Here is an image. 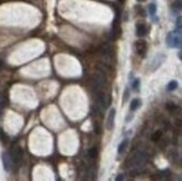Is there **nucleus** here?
<instances>
[{
	"mask_svg": "<svg viewBox=\"0 0 182 181\" xmlns=\"http://www.w3.org/2000/svg\"><path fill=\"white\" fill-rule=\"evenodd\" d=\"M167 45L171 48H182V34L171 31L167 36Z\"/></svg>",
	"mask_w": 182,
	"mask_h": 181,
	"instance_id": "1",
	"label": "nucleus"
},
{
	"mask_svg": "<svg viewBox=\"0 0 182 181\" xmlns=\"http://www.w3.org/2000/svg\"><path fill=\"white\" fill-rule=\"evenodd\" d=\"M105 85V78H104V75L101 74V73H96L93 76V80H92V86L93 88L96 90L97 93H100L102 90V88Z\"/></svg>",
	"mask_w": 182,
	"mask_h": 181,
	"instance_id": "2",
	"label": "nucleus"
},
{
	"mask_svg": "<svg viewBox=\"0 0 182 181\" xmlns=\"http://www.w3.org/2000/svg\"><path fill=\"white\" fill-rule=\"evenodd\" d=\"M11 156V159L14 161V164H19L22 160V156H24V152H22V149L20 146H14L11 149V152L9 153Z\"/></svg>",
	"mask_w": 182,
	"mask_h": 181,
	"instance_id": "3",
	"label": "nucleus"
},
{
	"mask_svg": "<svg viewBox=\"0 0 182 181\" xmlns=\"http://www.w3.org/2000/svg\"><path fill=\"white\" fill-rule=\"evenodd\" d=\"M1 160H2V166H4V169H5L7 172L11 171L12 167H14V161L11 159L10 154L8 152H4L2 156H1Z\"/></svg>",
	"mask_w": 182,
	"mask_h": 181,
	"instance_id": "4",
	"label": "nucleus"
},
{
	"mask_svg": "<svg viewBox=\"0 0 182 181\" xmlns=\"http://www.w3.org/2000/svg\"><path fill=\"white\" fill-rule=\"evenodd\" d=\"M145 161H147V156L143 152H137L131 159V164L135 167H140L143 166L145 163Z\"/></svg>",
	"mask_w": 182,
	"mask_h": 181,
	"instance_id": "5",
	"label": "nucleus"
},
{
	"mask_svg": "<svg viewBox=\"0 0 182 181\" xmlns=\"http://www.w3.org/2000/svg\"><path fill=\"white\" fill-rule=\"evenodd\" d=\"M135 49L136 53L141 57H145L147 55V44L145 40H139L135 43Z\"/></svg>",
	"mask_w": 182,
	"mask_h": 181,
	"instance_id": "6",
	"label": "nucleus"
},
{
	"mask_svg": "<svg viewBox=\"0 0 182 181\" xmlns=\"http://www.w3.org/2000/svg\"><path fill=\"white\" fill-rule=\"evenodd\" d=\"M115 114H116L115 109H111L110 113H108V116H107V121H106L107 130H113V127H114V120H115Z\"/></svg>",
	"mask_w": 182,
	"mask_h": 181,
	"instance_id": "7",
	"label": "nucleus"
},
{
	"mask_svg": "<svg viewBox=\"0 0 182 181\" xmlns=\"http://www.w3.org/2000/svg\"><path fill=\"white\" fill-rule=\"evenodd\" d=\"M164 58H165V56L162 55V54H159V55L155 56V58L153 59V62H152V65H151L152 70H155L157 67H160V65H161L162 63L164 62Z\"/></svg>",
	"mask_w": 182,
	"mask_h": 181,
	"instance_id": "8",
	"label": "nucleus"
},
{
	"mask_svg": "<svg viewBox=\"0 0 182 181\" xmlns=\"http://www.w3.org/2000/svg\"><path fill=\"white\" fill-rule=\"evenodd\" d=\"M147 26L144 24V22H139L136 25V35L139 37H144V36L147 34Z\"/></svg>",
	"mask_w": 182,
	"mask_h": 181,
	"instance_id": "9",
	"label": "nucleus"
},
{
	"mask_svg": "<svg viewBox=\"0 0 182 181\" xmlns=\"http://www.w3.org/2000/svg\"><path fill=\"white\" fill-rule=\"evenodd\" d=\"M140 106H141V101L139 100V98H134V100H132V102H131L130 110H131L132 112H134V111H136Z\"/></svg>",
	"mask_w": 182,
	"mask_h": 181,
	"instance_id": "10",
	"label": "nucleus"
},
{
	"mask_svg": "<svg viewBox=\"0 0 182 181\" xmlns=\"http://www.w3.org/2000/svg\"><path fill=\"white\" fill-rule=\"evenodd\" d=\"M127 144H129V140H123L120 143V146H118V148H117V152H118V154H122L124 151H125V149H126Z\"/></svg>",
	"mask_w": 182,
	"mask_h": 181,
	"instance_id": "11",
	"label": "nucleus"
},
{
	"mask_svg": "<svg viewBox=\"0 0 182 181\" xmlns=\"http://www.w3.org/2000/svg\"><path fill=\"white\" fill-rule=\"evenodd\" d=\"M172 9L174 10L176 12H179L182 10V0H176L172 4Z\"/></svg>",
	"mask_w": 182,
	"mask_h": 181,
	"instance_id": "12",
	"label": "nucleus"
},
{
	"mask_svg": "<svg viewBox=\"0 0 182 181\" xmlns=\"http://www.w3.org/2000/svg\"><path fill=\"white\" fill-rule=\"evenodd\" d=\"M161 138H162V131L157 130L151 135V140L153 141V142H157L159 140H161Z\"/></svg>",
	"mask_w": 182,
	"mask_h": 181,
	"instance_id": "13",
	"label": "nucleus"
},
{
	"mask_svg": "<svg viewBox=\"0 0 182 181\" xmlns=\"http://www.w3.org/2000/svg\"><path fill=\"white\" fill-rule=\"evenodd\" d=\"M179 34H182V17H179L176 21V30Z\"/></svg>",
	"mask_w": 182,
	"mask_h": 181,
	"instance_id": "14",
	"label": "nucleus"
},
{
	"mask_svg": "<svg viewBox=\"0 0 182 181\" xmlns=\"http://www.w3.org/2000/svg\"><path fill=\"white\" fill-rule=\"evenodd\" d=\"M177 88H178L177 80H171V82L167 85V90H169V92H172V90H177Z\"/></svg>",
	"mask_w": 182,
	"mask_h": 181,
	"instance_id": "15",
	"label": "nucleus"
},
{
	"mask_svg": "<svg viewBox=\"0 0 182 181\" xmlns=\"http://www.w3.org/2000/svg\"><path fill=\"white\" fill-rule=\"evenodd\" d=\"M0 142L2 143H7L8 142V135L5 133V131L0 127Z\"/></svg>",
	"mask_w": 182,
	"mask_h": 181,
	"instance_id": "16",
	"label": "nucleus"
},
{
	"mask_svg": "<svg viewBox=\"0 0 182 181\" xmlns=\"http://www.w3.org/2000/svg\"><path fill=\"white\" fill-rule=\"evenodd\" d=\"M149 12L151 16H154L157 12V5L155 4H150L149 5Z\"/></svg>",
	"mask_w": 182,
	"mask_h": 181,
	"instance_id": "17",
	"label": "nucleus"
},
{
	"mask_svg": "<svg viewBox=\"0 0 182 181\" xmlns=\"http://www.w3.org/2000/svg\"><path fill=\"white\" fill-rule=\"evenodd\" d=\"M178 105H176L174 103H172V102H169V103H167V105H165V109H167L169 112H173V111L176 110V107H177Z\"/></svg>",
	"mask_w": 182,
	"mask_h": 181,
	"instance_id": "18",
	"label": "nucleus"
},
{
	"mask_svg": "<svg viewBox=\"0 0 182 181\" xmlns=\"http://www.w3.org/2000/svg\"><path fill=\"white\" fill-rule=\"evenodd\" d=\"M132 88H133V90H135V92H139V90H140V80H135L133 82Z\"/></svg>",
	"mask_w": 182,
	"mask_h": 181,
	"instance_id": "19",
	"label": "nucleus"
},
{
	"mask_svg": "<svg viewBox=\"0 0 182 181\" xmlns=\"http://www.w3.org/2000/svg\"><path fill=\"white\" fill-rule=\"evenodd\" d=\"M88 156L92 158V159H94V158H96L97 156V150L95 148H92L91 150L88 151Z\"/></svg>",
	"mask_w": 182,
	"mask_h": 181,
	"instance_id": "20",
	"label": "nucleus"
},
{
	"mask_svg": "<svg viewBox=\"0 0 182 181\" xmlns=\"http://www.w3.org/2000/svg\"><path fill=\"white\" fill-rule=\"evenodd\" d=\"M127 97H129V90H126L124 92V97H123V102H126Z\"/></svg>",
	"mask_w": 182,
	"mask_h": 181,
	"instance_id": "21",
	"label": "nucleus"
},
{
	"mask_svg": "<svg viewBox=\"0 0 182 181\" xmlns=\"http://www.w3.org/2000/svg\"><path fill=\"white\" fill-rule=\"evenodd\" d=\"M123 179H124V177H123V174H118V177H116V178H115V180H116V181L123 180Z\"/></svg>",
	"mask_w": 182,
	"mask_h": 181,
	"instance_id": "22",
	"label": "nucleus"
},
{
	"mask_svg": "<svg viewBox=\"0 0 182 181\" xmlns=\"http://www.w3.org/2000/svg\"><path fill=\"white\" fill-rule=\"evenodd\" d=\"M178 57H179V58H180V59L182 60V49L180 50V51H179V54H178Z\"/></svg>",
	"mask_w": 182,
	"mask_h": 181,
	"instance_id": "23",
	"label": "nucleus"
},
{
	"mask_svg": "<svg viewBox=\"0 0 182 181\" xmlns=\"http://www.w3.org/2000/svg\"><path fill=\"white\" fill-rule=\"evenodd\" d=\"M2 67H4V62H2V60H0V70H1Z\"/></svg>",
	"mask_w": 182,
	"mask_h": 181,
	"instance_id": "24",
	"label": "nucleus"
},
{
	"mask_svg": "<svg viewBox=\"0 0 182 181\" xmlns=\"http://www.w3.org/2000/svg\"><path fill=\"white\" fill-rule=\"evenodd\" d=\"M124 1H125V0H120V2H122V4H123V2H124Z\"/></svg>",
	"mask_w": 182,
	"mask_h": 181,
	"instance_id": "25",
	"label": "nucleus"
},
{
	"mask_svg": "<svg viewBox=\"0 0 182 181\" xmlns=\"http://www.w3.org/2000/svg\"><path fill=\"white\" fill-rule=\"evenodd\" d=\"M137 1H144V0H137Z\"/></svg>",
	"mask_w": 182,
	"mask_h": 181,
	"instance_id": "26",
	"label": "nucleus"
}]
</instances>
